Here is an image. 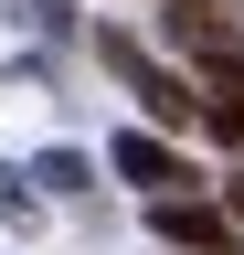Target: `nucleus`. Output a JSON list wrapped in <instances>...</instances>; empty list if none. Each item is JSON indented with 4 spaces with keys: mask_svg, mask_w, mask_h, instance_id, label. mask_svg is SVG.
<instances>
[{
    "mask_svg": "<svg viewBox=\"0 0 244 255\" xmlns=\"http://www.w3.org/2000/svg\"><path fill=\"white\" fill-rule=\"evenodd\" d=\"M0 213H11V223H32V213H43L32 191H21V170H0Z\"/></svg>",
    "mask_w": 244,
    "mask_h": 255,
    "instance_id": "4",
    "label": "nucleus"
},
{
    "mask_svg": "<svg viewBox=\"0 0 244 255\" xmlns=\"http://www.w3.org/2000/svg\"><path fill=\"white\" fill-rule=\"evenodd\" d=\"M149 223H160L180 255H223V245H244V223H234L223 202H191V191H160V202H149Z\"/></svg>",
    "mask_w": 244,
    "mask_h": 255,
    "instance_id": "1",
    "label": "nucleus"
},
{
    "mask_svg": "<svg viewBox=\"0 0 244 255\" xmlns=\"http://www.w3.org/2000/svg\"><path fill=\"white\" fill-rule=\"evenodd\" d=\"M202 128L223 149H244V53H212L202 64Z\"/></svg>",
    "mask_w": 244,
    "mask_h": 255,
    "instance_id": "3",
    "label": "nucleus"
},
{
    "mask_svg": "<svg viewBox=\"0 0 244 255\" xmlns=\"http://www.w3.org/2000/svg\"><path fill=\"white\" fill-rule=\"evenodd\" d=\"M106 159H117V181H138V191H149V202H160V191H191V159H180L160 128H128Z\"/></svg>",
    "mask_w": 244,
    "mask_h": 255,
    "instance_id": "2",
    "label": "nucleus"
}]
</instances>
